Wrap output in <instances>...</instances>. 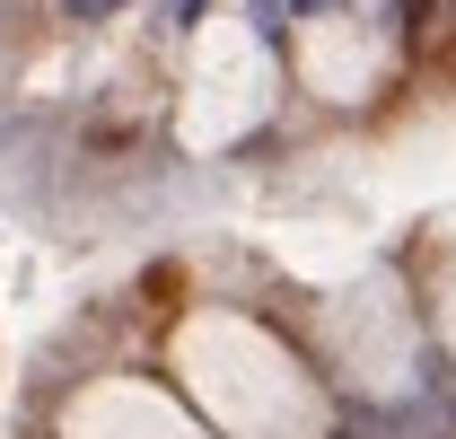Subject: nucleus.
<instances>
[{
    "label": "nucleus",
    "mask_w": 456,
    "mask_h": 439,
    "mask_svg": "<svg viewBox=\"0 0 456 439\" xmlns=\"http://www.w3.org/2000/svg\"><path fill=\"white\" fill-rule=\"evenodd\" d=\"M167 378L220 439H325L334 431V395L316 378V360L246 308H184L167 334Z\"/></svg>",
    "instance_id": "nucleus-1"
},
{
    "label": "nucleus",
    "mask_w": 456,
    "mask_h": 439,
    "mask_svg": "<svg viewBox=\"0 0 456 439\" xmlns=\"http://www.w3.org/2000/svg\"><path fill=\"white\" fill-rule=\"evenodd\" d=\"M281 106V62L273 45L237 18V9H211L184 45V79H175V141L220 159L237 141H255Z\"/></svg>",
    "instance_id": "nucleus-2"
},
{
    "label": "nucleus",
    "mask_w": 456,
    "mask_h": 439,
    "mask_svg": "<svg viewBox=\"0 0 456 439\" xmlns=\"http://www.w3.org/2000/svg\"><path fill=\"white\" fill-rule=\"evenodd\" d=\"M421 308H412V290L395 273H360L325 290V308H316V343H325V369L342 386H360V395H412L421 378Z\"/></svg>",
    "instance_id": "nucleus-3"
},
{
    "label": "nucleus",
    "mask_w": 456,
    "mask_h": 439,
    "mask_svg": "<svg viewBox=\"0 0 456 439\" xmlns=\"http://www.w3.org/2000/svg\"><path fill=\"white\" fill-rule=\"evenodd\" d=\"M289 70H298V88L316 106H369L387 88V70H395V45L360 9H307L298 36H289Z\"/></svg>",
    "instance_id": "nucleus-4"
},
{
    "label": "nucleus",
    "mask_w": 456,
    "mask_h": 439,
    "mask_svg": "<svg viewBox=\"0 0 456 439\" xmlns=\"http://www.w3.org/2000/svg\"><path fill=\"white\" fill-rule=\"evenodd\" d=\"M53 439H220L184 395L150 378H88L70 404H61V431Z\"/></svg>",
    "instance_id": "nucleus-5"
},
{
    "label": "nucleus",
    "mask_w": 456,
    "mask_h": 439,
    "mask_svg": "<svg viewBox=\"0 0 456 439\" xmlns=\"http://www.w3.org/2000/svg\"><path fill=\"white\" fill-rule=\"evenodd\" d=\"M421 326L439 334V352L456 360V220L430 228V246H421Z\"/></svg>",
    "instance_id": "nucleus-6"
}]
</instances>
